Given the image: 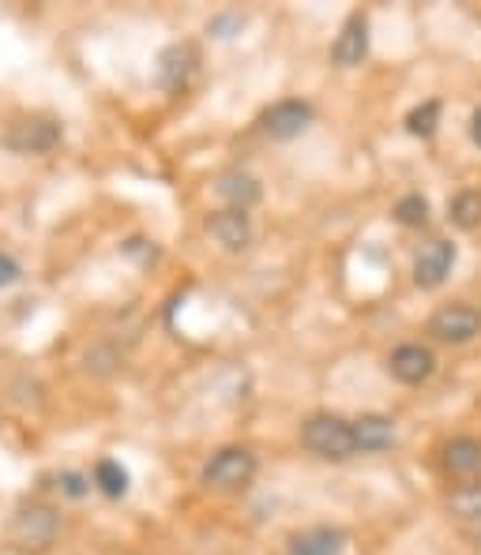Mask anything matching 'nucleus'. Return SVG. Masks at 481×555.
I'll use <instances>...</instances> for the list:
<instances>
[{"mask_svg":"<svg viewBox=\"0 0 481 555\" xmlns=\"http://www.w3.org/2000/svg\"><path fill=\"white\" fill-rule=\"evenodd\" d=\"M301 443H305L316 459H328V462H346L357 454L354 428H350L342 416H331V413L308 416L305 428H301Z\"/></svg>","mask_w":481,"mask_h":555,"instance_id":"f257e3e1","label":"nucleus"},{"mask_svg":"<svg viewBox=\"0 0 481 555\" xmlns=\"http://www.w3.org/2000/svg\"><path fill=\"white\" fill-rule=\"evenodd\" d=\"M56 533H61V518L46 503H27V507H20L12 514V521H8V541L23 552L49 548L56 541Z\"/></svg>","mask_w":481,"mask_h":555,"instance_id":"f03ea898","label":"nucleus"},{"mask_svg":"<svg viewBox=\"0 0 481 555\" xmlns=\"http://www.w3.org/2000/svg\"><path fill=\"white\" fill-rule=\"evenodd\" d=\"M252 477H256V454L244 447H226L203 465V485L218 488V492H238V488L252 485Z\"/></svg>","mask_w":481,"mask_h":555,"instance_id":"7ed1b4c3","label":"nucleus"},{"mask_svg":"<svg viewBox=\"0 0 481 555\" xmlns=\"http://www.w3.org/2000/svg\"><path fill=\"white\" fill-rule=\"evenodd\" d=\"M429 334L436 341H447V346H467L481 334V312L470 305H444L429 320Z\"/></svg>","mask_w":481,"mask_h":555,"instance_id":"20e7f679","label":"nucleus"},{"mask_svg":"<svg viewBox=\"0 0 481 555\" xmlns=\"http://www.w3.org/2000/svg\"><path fill=\"white\" fill-rule=\"evenodd\" d=\"M61 143V125L49 117H23L8 128V146L20 154H49Z\"/></svg>","mask_w":481,"mask_h":555,"instance_id":"39448f33","label":"nucleus"},{"mask_svg":"<svg viewBox=\"0 0 481 555\" xmlns=\"http://www.w3.org/2000/svg\"><path fill=\"white\" fill-rule=\"evenodd\" d=\"M455 267V244L447 241H429L418 248V259H414V282L421 289H436Z\"/></svg>","mask_w":481,"mask_h":555,"instance_id":"423d86ee","label":"nucleus"},{"mask_svg":"<svg viewBox=\"0 0 481 555\" xmlns=\"http://www.w3.org/2000/svg\"><path fill=\"white\" fill-rule=\"evenodd\" d=\"M369 56V20L365 15H350L346 27L339 30L336 46H331V61L339 68H357Z\"/></svg>","mask_w":481,"mask_h":555,"instance_id":"0eeeda50","label":"nucleus"},{"mask_svg":"<svg viewBox=\"0 0 481 555\" xmlns=\"http://www.w3.org/2000/svg\"><path fill=\"white\" fill-rule=\"evenodd\" d=\"M207 233L215 236V244H223L226 251H244L252 244V222L244 210H215L207 218Z\"/></svg>","mask_w":481,"mask_h":555,"instance_id":"6e6552de","label":"nucleus"},{"mask_svg":"<svg viewBox=\"0 0 481 555\" xmlns=\"http://www.w3.org/2000/svg\"><path fill=\"white\" fill-rule=\"evenodd\" d=\"M195 64H200V56H195V46H189V42H177V46L162 49V56H159V83L166 87V91H181V87L192 79Z\"/></svg>","mask_w":481,"mask_h":555,"instance_id":"1a4fd4ad","label":"nucleus"},{"mask_svg":"<svg viewBox=\"0 0 481 555\" xmlns=\"http://www.w3.org/2000/svg\"><path fill=\"white\" fill-rule=\"evenodd\" d=\"M313 120V109L305 102H279L264 113V132L271 139H293L301 135Z\"/></svg>","mask_w":481,"mask_h":555,"instance_id":"9d476101","label":"nucleus"},{"mask_svg":"<svg viewBox=\"0 0 481 555\" xmlns=\"http://www.w3.org/2000/svg\"><path fill=\"white\" fill-rule=\"evenodd\" d=\"M433 353H429L426 346H398L395 353H391L388 369L391 375H395L398 383H426L429 375H433Z\"/></svg>","mask_w":481,"mask_h":555,"instance_id":"9b49d317","label":"nucleus"},{"mask_svg":"<svg viewBox=\"0 0 481 555\" xmlns=\"http://www.w3.org/2000/svg\"><path fill=\"white\" fill-rule=\"evenodd\" d=\"M215 192H218V199L230 203V210H249L260 203L264 188H260V181L252 173H244V169H230V173L218 177Z\"/></svg>","mask_w":481,"mask_h":555,"instance_id":"f8f14e48","label":"nucleus"},{"mask_svg":"<svg viewBox=\"0 0 481 555\" xmlns=\"http://www.w3.org/2000/svg\"><path fill=\"white\" fill-rule=\"evenodd\" d=\"M444 469L447 477L455 480H478L481 473V443L478 439H452V443L444 447Z\"/></svg>","mask_w":481,"mask_h":555,"instance_id":"ddd939ff","label":"nucleus"},{"mask_svg":"<svg viewBox=\"0 0 481 555\" xmlns=\"http://www.w3.org/2000/svg\"><path fill=\"white\" fill-rule=\"evenodd\" d=\"M342 548H346V533L331 526H316L290 537V555H342Z\"/></svg>","mask_w":481,"mask_h":555,"instance_id":"4468645a","label":"nucleus"},{"mask_svg":"<svg viewBox=\"0 0 481 555\" xmlns=\"http://www.w3.org/2000/svg\"><path fill=\"white\" fill-rule=\"evenodd\" d=\"M350 428H354L357 451H388L391 439H395V424H391V416H380V413L362 416V421H354Z\"/></svg>","mask_w":481,"mask_h":555,"instance_id":"2eb2a0df","label":"nucleus"},{"mask_svg":"<svg viewBox=\"0 0 481 555\" xmlns=\"http://www.w3.org/2000/svg\"><path fill=\"white\" fill-rule=\"evenodd\" d=\"M447 511L463 521H481V480H467V485L452 488V495H447Z\"/></svg>","mask_w":481,"mask_h":555,"instance_id":"dca6fc26","label":"nucleus"},{"mask_svg":"<svg viewBox=\"0 0 481 555\" xmlns=\"http://www.w3.org/2000/svg\"><path fill=\"white\" fill-rule=\"evenodd\" d=\"M447 218H452L459 230H478L481 225V192H459L447 207Z\"/></svg>","mask_w":481,"mask_h":555,"instance_id":"f3484780","label":"nucleus"},{"mask_svg":"<svg viewBox=\"0 0 481 555\" xmlns=\"http://www.w3.org/2000/svg\"><path fill=\"white\" fill-rule=\"evenodd\" d=\"M94 485L102 488L105 495H113V500H121V495L128 492V473L121 469V462L102 459V462L94 465Z\"/></svg>","mask_w":481,"mask_h":555,"instance_id":"a211bd4d","label":"nucleus"},{"mask_svg":"<svg viewBox=\"0 0 481 555\" xmlns=\"http://www.w3.org/2000/svg\"><path fill=\"white\" fill-rule=\"evenodd\" d=\"M395 218L403 225H414V230H418V225H426L429 222V203H426V195H421V192L403 195V199L395 203Z\"/></svg>","mask_w":481,"mask_h":555,"instance_id":"6ab92c4d","label":"nucleus"},{"mask_svg":"<svg viewBox=\"0 0 481 555\" xmlns=\"http://www.w3.org/2000/svg\"><path fill=\"white\" fill-rule=\"evenodd\" d=\"M436 120H440V102H426L406 117V128H410L414 135H433Z\"/></svg>","mask_w":481,"mask_h":555,"instance_id":"aec40b11","label":"nucleus"},{"mask_svg":"<svg viewBox=\"0 0 481 555\" xmlns=\"http://www.w3.org/2000/svg\"><path fill=\"white\" fill-rule=\"evenodd\" d=\"M61 488H64V495L79 500V495L87 492V477H84V473H61Z\"/></svg>","mask_w":481,"mask_h":555,"instance_id":"412c9836","label":"nucleus"},{"mask_svg":"<svg viewBox=\"0 0 481 555\" xmlns=\"http://www.w3.org/2000/svg\"><path fill=\"white\" fill-rule=\"evenodd\" d=\"M12 282H20V263L0 251V285H12Z\"/></svg>","mask_w":481,"mask_h":555,"instance_id":"4be33fe9","label":"nucleus"},{"mask_svg":"<svg viewBox=\"0 0 481 555\" xmlns=\"http://www.w3.org/2000/svg\"><path fill=\"white\" fill-rule=\"evenodd\" d=\"M470 135H474V143L481 146V109L474 113V120H470Z\"/></svg>","mask_w":481,"mask_h":555,"instance_id":"5701e85b","label":"nucleus"}]
</instances>
